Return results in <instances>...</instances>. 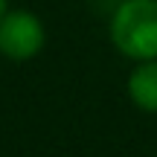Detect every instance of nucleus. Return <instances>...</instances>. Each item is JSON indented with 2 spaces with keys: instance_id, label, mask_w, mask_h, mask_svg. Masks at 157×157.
<instances>
[{
  "instance_id": "1",
  "label": "nucleus",
  "mask_w": 157,
  "mask_h": 157,
  "mask_svg": "<svg viewBox=\"0 0 157 157\" xmlns=\"http://www.w3.org/2000/svg\"><path fill=\"white\" fill-rule=\"evenodd\" d=\"M108 38L131 61L157 58V0H119L108 21Z\"/></svg>"
},
{
  "instance_id": "2",
  "label": "nucleus",
  "mask_w": 157,
  "mask_h": 157,
  "mask_svg": "<svg viewBox=\"0 0 157 157\" xmlns=\"http://www.w3.org/2000/svg\"><path fill=\"white\" fill-rule=\"evenodd\" d=\"M47 44V26L29 9H6L0 17V56L9 61H32Z\"/></svg>"
},
{
  "instance_id": "3",
  "label": "nucleus",
  "mask_w": 157,
  "mask_h": 157,
  "mask_svg": "<svg viewBox=\"0 0 157 157\" xmlns=\"http://www.w3.org/2000/svg\"><path fill=\"white\" fill-rule=\"evenodd\" d=\"M125 90H128V99L137 111L157 113V58L134 61V70L125 82Z\"/></svg>"
},
{
  "instance_id": "4",
  "label": "nucleus",
  "mask_w": 157,
  "mask_h": 157,
  "mask_svg": "<svg viewBox=\"0 0 157 157\" xmlns=\"http://www.w3.org/2000/svg\"><path fill=\"white\" fill-rule=\"evenodd\" d=\"M6 9H9V0H0V17L6 15Z\"/></svg>"
},
{
  "instance_id": "5",
  "label": "nucleus",
  "mask_w": 157,
  "mask_h": 157,
  "mask_svg": "<svg viewBox=\"0 0 157 157\" xmlns=\"http://www.w3.org/2000/svg\"><path fill=\"white\" fill-rule=\"evenodd\" d=\"M154 157H157V154H154Z\"/></svg>"
}]
</instances>
